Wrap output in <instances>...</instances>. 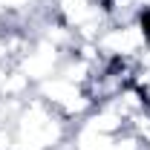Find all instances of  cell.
<instances>
[{
    "mask_svg": "<svg viewBox=\"0 0 150 150\" xmlns=\"http://www.w3.org/2000/svg\"><path fill=\"white\" fill-rule=\"evenodd\" d=\"M9 69H12V64L0 61V93H3V84H6V78H9Z\"/></svg>",
    "mask_w": 150,
    "mask_h": 150,
    "instance_id": "obj_5",
    "label": "cell"
},
{
    "mask_svg": "<svg viewBox=\"0 0 150 150\" xmlns=\"http://www.w3.org/2000/svg\"><path fill=\"white\" fill-rule=\"evenodd\" d=\"M64 58H67V52H64L61 46L49 43L46 38H32L29 46H26V52L15 61V67H18L32 84H40V81L52 78V75L61 69Z\"/></svg>",
    "mask_w": 150,
    "mask_h": 150,
    "instance_id": "obj_3",
    "label": "cell"
},
{
    "mask_svg": "<svg viewBox=\"0 0 150 150\" xmlns=\"http://www.w3.org/2000/svg\"><path fill=\"white\" fill-rule=\"evenodd\" d=\"M35 95L43 98V101L55 112H61L67 121H81V118L95 107L93 98L87 95V87L72 84V81H67L64 75H58V72L52 75V78L35 84Z\"/></svg>",
    "mask_w": 150,
    "mask_h": 150,
    "instance_id": "obj_1",
    "label": "cell"
},
{
    "mask_svg": "<svg viewBox=\"0 0 150 150\" xmlns=\"http://www.w3.org/2000/svg\"><path fill=\"white\" fill-rule=\"evenodd\" d=\"M98 52L104 61H139V55L147 49V35L142 29L139 20H130V23H110L98 40H95Z\"/></svg>",
    "mask_w": 150,
    "mask_h": 150,
    "instance_id": "obj_2",
    "label": "cell"
},
{
    "mask_svg": "<svg viewBox=\"0 0 150 150\" xmlns=\"http://www.w3.org/2000/svg\"><path fill=\"white\" fill-rule=\"evenodd\" d=\"M133 87H139L144 98L150 101V67H136V75H133Z\"/></svg>",
    "mask_w": 150,
    "mask_h": 150,
    "instance_id": "obj_4",
    "label": "cell"
}]
</instances>
